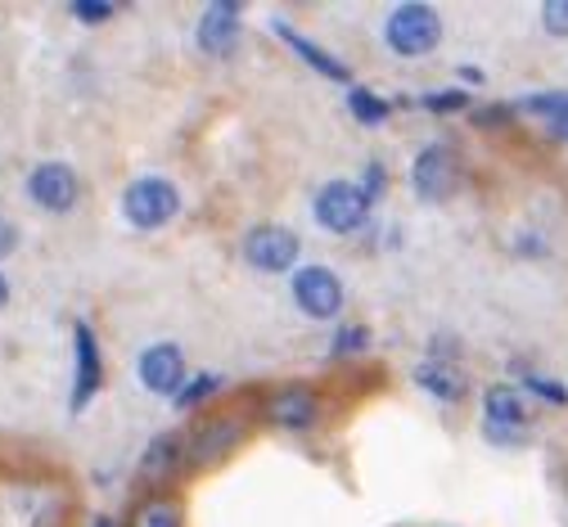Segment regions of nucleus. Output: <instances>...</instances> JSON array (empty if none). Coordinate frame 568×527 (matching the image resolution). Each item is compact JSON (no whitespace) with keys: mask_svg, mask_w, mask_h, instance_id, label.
I'll list each match as a JSON object with an SVG mask.
<instances>
[{"mask_svg":"<svg viewBox=\"0 0 568 527\" xmlns=\"http://www.w3.org/2000/svg\"><path fill=\"white\" fill-rule=\"evenodd\" d=\"M181 212V190L168 176H135L122 190V216L135 231H163Z\"/></svg>","mask_w":568,"mask_h":527,"instance_id":"f257e3e1","label":"nucleus"},{"mask_svg":"<svg viewBox=\"0 0 568 527\" xmlns=\"http://www.w3.org/2000/svg\"><path fill=\"white\" fill-rule=\"evenodd\" d=\"M384 41L393 54L402 59H419L429 54L438 41H443V14L434 6H424V0H406V6H397L384 23Z\"/></svg>","mask_w":568,"mask_h":527,"instance_id":"f03ea898","label":"nucleus"},{"mask_svg":"<svg viewBox=\"0 0 568 527\" xmlns=\"http://www.w3.org/2000/svg\"><path fill=\"white\" fill-rule=\"evenodd\" d=\"M316 221L325 225L329 235H357L362 225L371 221V199L362 194V185H352V181H329L316 203H312Z\"/></svg>","mask_w":568,"mask_h":527,"instance_id":"7ed1b4c3","label":"nucleus"},{"mask_svg":"<svg viewBox=\"0 0 568 527\" xmlns=\"http://www.w3.org/2000/svg\"><path fill=\"white\" fill-rule=\"evenodd\" d=\"M303 244L294 231H284V225H253V231L244 235V262L253 271H266V275H284L294 271Z\"/></svg>","mask_w":568,"mask_h":527,"instance_id":"20e7f679","label":"nucleus"},{"mask_svg":"<svg viewBox=\"0 0 568 527\" xmlns=\"http://www.w3.org/2000/svg\"><path fill=\"white\" fill-rule=\"evenodd\" d=\"M294 303L303 307V316L312 321H334L343 312V280L329 266H298L294 271Z\"/></svg>","mask_w":568,"mask_h":527,"instance_id":"39448f33","label":"nucleus"},{"mask_svg":"<svg viewBox=\"0 0 568 527\" xmlns=\"http://www.w3.org/2000/svg\"><path fill=\"white\" fill-rule=\"evenodd\" d=\"M28 199H32L41 212L63 216V212L78 207L82 181H78V172L68 168V163H37V168L28 172Z\"/></svg>","mask_w":568,"mask_h":527,"instance_id":"423d86ee","label":"nucleus"},{"mask_svg":"<svg viewBox=\"0 0 568 527\" xmlns=\"http://www.w3.org/2000/svg\"><path fill=\"white\" fill-rule=\"evenodd\" d=\"M456 181H460V163H456V154H452L447 144H424L419 154H415V163H410V190L424 203L447 199L456 190Z\"/></svg>","mask_w":568,"mask_h":527,"instance_id":"0eeeda50","label":"nucleus"},{"mask_svg":"<svg viewBox=\"0 0 568 527\" xmlns=\"http://www.w3.org/2000/svg\"><path fill=\"white\" fill-rule=\"evenodd\" d=\"M73 361H78V369H73V397H68V411L78 415V411H87V406L95 402V393H100V384H104L100 343H95V334H91L87 321L73 325Z\"/></svg>","mask_w":568,"mask_h":527,"instance_id":"6e6552de","label":"nucleus"},{"mask_svg":"<svg viewBox=\"0 0 568 527\" xmlns=\"http://www.w3.org/2000/svg\"><path fill=\"white\" fill-rule=\"evenodd\" d=\"M244 437V419L240 415H217V419H203L199 428H190L185 437V460L190 465H217L222 456L240 446Z\"/></svg>","mask_w":568,"mask_h":527,"instance_id":"1a4fd4ad","label":"nucleus"},{"mask_svg":"<svg viewBox=\"0 0 568 527\" xmlns=\"http://www.w3.org/2000/svg\"><path fill=\"white\" fill-rule=\"evenodd\" d=\"M135 374H140V384H145L150 393L176 397L185 388V352L176 343H154V347L140 352Z\"/></svg>","mask_w":568,"mask_h":527,"instance_id":"9d476101","label":"nucleus"},{"mask_svg":"<svg viewBox=\"0 0 568 527\" xmlns=\"http://www.w3.org/2000/svg\"><path fill=\"white\" fill-rule=\"evenodd\" d=\"M240 37L244 32H240V6H235V0H217V6H207L203 19H199V28H194L199 50L212 54V59L235 54L240 50Z\"/></svg>","mask_w":568,"mask_h":527,"instance_id":"9b49d317","label":"nucleus"},{"mask_svg":"<svg viewBox=\"0 0 568 527\" xmlns=\"http://www.w3.org/2000/svg\"><path fill=\"white\" fill-rule=\"evenodd\" d=\"M266 415H271V424H280V428L303 433V428H312V424H316V393H312V388H303V384L280 388V393H271Z\"/></svg>","mask_w":568,"mask_h":527,"instance_id":"f8f14e48","label":"nucleus"},{"mask_svg":"<svg viewBox=\"0 0 568 527\" xmlns=\"http://www.w3.org/2000/svg\"><path fill=\"white\" fill-rule=\"evenodd\" d=\"M185 469V437L176 433H163L145 446V456H140V478L145 483H168Z\"/></svg>","mask_w":568,"mask_h":527,"instance_id":"ddd939ff","label":"nucleus"},{"mask_svg":"<svg viewBox=\"0 0 568 527\" xmlns=\"http://www.w3.org/2000/svg\"><path fill=\"white\" fill-rule=\"evenodd\" d=\"M483 411H487L491 442H506V437H515V428H524V397L515 388H487Z\"/></svg>","mask_w":568,"mask_h":527,"instance_id":"4468645a","label":"nucleus"},{"mask_svg":"<svg viewBox=\"0 0 568 527\" xmlns=\"http://www.w3.org/2000/svg\"><path fill=\"white\" fill-rule=\"evenodd\" d=\"M275 32H280V41H284V45H290L294 54H303V59H307V63H312V68L321 72V78H334V82H347V63H343V59H334L329 50H321L316 41H307L303 32H294L290 23H280V19H275Z\"/></svg>","mask_w":568,"mask_h":527,"instance_id":"2eb2a0df","label":"nucleus"},{"mask_svg":"<svg viewBox=\"0 0 568 527\" xmlns=\"http://www.w3.org/2000/svg\"><path fill=\"white\" fill-rule=\"evenodd\" d=\"M415 384H419L424 393H429V397L447 402V406L465 402V374H456L447 361H424V365L415 369Z\"/></svg>","mask_w":568,"mask_h":527,"instance_id":"dca6fc26","label":"nucleus"},{"mask_svg":"<svg viewBox=\"0 0 568 527\" xmlns=\"http://www.w3.org/2000/svg\"><path fill=\"white\" fill-rule=\"evenodd\" d=\"M519 109H524V113H532V118H546V122H550V131H559V126H568V91H546V95H524V100H519Z\"/></svg>","mask_w":568,"mask_h":527,"instance_id":"f3484780","label":"nucleus"},{"mask_svg":"<svg viewBox=\"0 0 568 527\" xmlns=\"http://www.w3.org/2000/svg\"><path fill=\"white\" fill-rule=\"evenodd\" d=\"M131 527H185V523H181L176 500H145V505H135Z\"/></svg>","mask_w":568,"mask_h":527,"instance_id":"a211bd4d","label":"nucleus"},{"mask_svg":"<svg viewBox=\"0 0 568 527\" xmlns=\"http://www.w3.org/2000/svg\"><path fill=\"white\" fill-rule=\"evenodd\" d=\"M222 393V374H194V379H185V388L176 393V406L190 411V406H203L207 397Z\"/></svg>","mask_w":568,"mask_h":527,"instance_id":"6ab92c4d","label":"nucleus"},{"mask_svg":"<svg viewBox=\"0 0 568 527\" xmlns=\"http://www.w3.org/2000/svg\"><path fill=\"white\" fill-rule=\"evenodd\" d=\"M347 104H352V118L366 122V126H379V122H388V113H393L388 100H379L375 91H352Z\"/></svg>","mask_w":568,"mask_h":527,"instance_id":"aec40b11","label":"nucleus"},{"mask_svg":"<svg viewBox=\"0 0 568 527\" xmlns=\"http://www.w3.org/2000/svg\"><path fill=\"white\" fill-rule=\"evenodd\" d=\"M68 14L82 19V23H104V19H113V0H73Z\"/></svg>","mask_w":568,"mask_h":527,"instance_id":"412c9836","label":"nucleus"},{"mask_svg":"<svg viewBox=\"0 0 568 527\" xmlns=\"http://www.w3.org/2000/svg\"><path fill=\"white\" fill-rule=\"evenodd\" d=\"M541 28L550 37H568V0H546L541 6Z\"/></svg>","mask_w":568,"mask_h":527,"instance_id":"4be33fe9","label":"nucleus"},{"mask_svg":"<svg viewBox=\"0 0 568 527\" xmlns=\"http://www.w3.org/2000/svg\"><path fill=\"white\" fill-rule=\"evenodd\" d=\"M366 343H371L366 325H343V330H338V338H334V352H338V356H347V352H362Z\"/></svg>","mask_w":568,"mask_h":527,"instance_id":"5701e85b","label":"nucleus"},{"mask_svg":"<svg viewBox=\"0 0 568 527\" xmlns=\"http://www.w3.org/2000/svg\"><path fill=\"white\" fill-rule=\"evenodd\" d=\"M419 104H424V109H429V113H452V109H465L469 100H465L460 91H443V95L434 91V95H424Z\"/></svg>","mask_w":568,"mask_h":527,"instance_id":"b1692460","label":"nucleus"},{"mask_svg":"<svg viewBox=\"0 0 568 527\" xmlns=\"http://www.w3.org/2000/svg\"><path fill=\"white\" fill-rule=\"evenodd\" d=\"M14 249H19V225L10 216H0V262H6Z\"/></svg>","mask_w":568,"mask_h":527,"instance_id":"393cba45","label":"nucleus"},{"mask_svg":"<svg viewBox=\"0 0 568 527\" xmlns=\"http://www.w3.org/2000/svg\"><path fill=\"white\" fill-rule=\"evenodd\" d=\"M528 388H532V393H541V402H550V406H564V402H568L559 384H546V379H528Z\"/></svg>","mask_w":568,"mask_h":527,"instance_id":"a878e982","label":"nucleus"},{"mask_svg":"<svg viewBox=\"0 0 568 527\" xmlns=\"http://www.w3.org/2000/svg\"><path fill=\"white\" fill-rule=\"evenodd\" d=\"M474 118L491 126V122H506V118H510V109H506V104H487V109H483V113H474Z\"/></svg>","mask_w":568,"mask_h":527,"instance_id":"bb28decb","label":"nucleus"},{"mask_svg":"<svg viewBox=\"0 0 568 527\" xmlns=\"http://www.w3.org/2000/svg\"><path fill=\"white\" fill-rule=\"evenodd\" d=\"M456 72H460V82H474V87L483 82V72H478V68H456Z\"/></svg>","mask_w":568,"mask_h":527,"instance_id":"cd10ccee","label":"nucleus"},{"mask_svg":"<svg viewBox=\"0 0 568 527\" xmlns=\"http://www.w3.org/2000/svg\"><path fill=\"white\" fill-rule=\"evenodd\" d=\"M6 303H10V280L0 275V307H6Z\"/></svg>","mask_w":568,"mask_h":527,"instance_id":"c85d7f7f","label":"nucleus"},{"mask_svg":"<svg viewBox=\"0 0 568 527\" xmlns=\"http://www.w3.org/2000/svg\"><path fill=\"white\" fill-rule=\"evenodd\" d=\"M91 527H118V523H113V518H104V514H100V518H95V523H91Z\"/></svg>","mask_w":568,"mask_h":527,"instance_id":"c756f323","label":"nucleus"},{"mask_svg":"<svg viewBox=\"0 0 568 527\" xmlns=\"http://www.w3.org/2000/svg\"><path fill=\"white\" fill-rule=\"evenodd\" d=\"M555 135H564V140H568V126H559V131H555Z\"/></svg>","mask_w":568,"mask_h":527,"instance_id":"7c9ffc66","label":"nucleus"}]
</instances>
